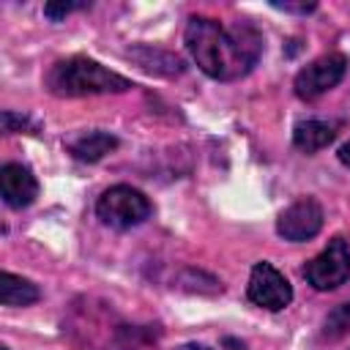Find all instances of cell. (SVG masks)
<instances>
[{
    "instance_id": "obj_1",
    "label": "cell",
    "mask_w": 350,
    "mask_h": 350,
    "mask_svg": "<svg viewBox=\"0 0 350 350\" xmlns=\"http://www.w3.org/2000/svg\"><path fill=\"white\" fill-rule=\"evenodd\" d=\"M183 38L200 71L221 82L249 74L262 52V36L246 22L224 27L211 16H191Z\"/></svg>"
},
{
    "instance_id": "obj_2",
    "label": "cell",
    "mask_w": 350,
    "mask_h": 350,
    "mask_svg": "<svg viewBox=\"0 0 350 350\" xmlns=\"http://www.w3.org/2000/svg\"><path fill=\"white\" fill-rule=\"evenodd\" d=\"M46 88L55 96L77 98V96H96V93H126V90H131V82L126 77L104 68L101 63L77 55V57L60 60L49 68Z\"/></svg>"
},
{
    "instance_id": "obj_3",
    "label": "cell",
    "mask_w": 350,
    "mask_h": 350,
    "mask_svg": "<svg viewBox=\"0 0 350 350\" xmlns=\"http://www.w3.org/2000/svg\"><path fill=\"white\" fill-rule=\"evenodd\" d=\"M96 216L107 224V227H115V230H131L137 224H142L148 216H150V200L139 191V189H131L126 183H118V186H109L98 202H96Z\"/></svg>"
},
{
    "instance_id": "obj_4",
    "label": "cell",
    "mask_w": 350,
    "mask_h": 350,
    "mask_svg": "<svg viewBox=\"0 0 350 350\" xmlns=\"http://www.w3.org/2000/svg\"><path fill=\"white\" fill-rule=\"evenodd\" d=\"M304 276L314 290H336L339 284H345L350 279V246H347V241L342 235L331 238L328 246L306 262Z\"/></svg>"
},
{
    "instance_id": "obj_5",
    "label": "cell",
    "mask_w": 350,
    "mask_h": 350,
    "mask_svg": "<svg viewBox=\"0 0 350 350\" xmlns=\"http://www.w3.org/2000/svg\"><path fill=\"white\" fill-rule=\"evenodd\" d=\"M345 71H347V57H345V55H339V52L323 55V57L312 60L309 66H304V68L295 74L293 90H295L298 98L314 101V98H320L323 93L334 90V88L342 82Z\"/></svg>"
},
{
    "instance_id": "obj_6",
    "label": "cell",
    "mask_w": 350,
    "mask_h": 350,
    "mask_svg": "<svg viewBox=\"0 0 350 350\" xmlns=\"http://www.w3.org/2000/svg\"><path fill=\"white\" fill-rule=\"evenodd\" d=\"M246 295H249L252 304H257L262 309H271V312H279L293 301V287H290V282L282 271H276L271 262L262 260L252 268Z\"/></svg>"
},
{
    "instance_id": "obj_7",
    "label": "cell",
    "mask_w": 350,
    "mask_h": 350,
    "mask_svg": "<svg viewBox=\"0 0 350 350\" xmlns=\"http://www.w3.org/2000/svg\"><path fill=\"white\" fill-rule=\"evenodd\" d=\"M323 230V205L314 197H301L293 205H287L276 219V232L284 241L301 243L312 241Z\"/></svg>"
},
{
    "instance_id": "obj_8",
    "label": "cell",
    "mask_w": 350,
    "mask_h": 350,
    "mask_svg": "<svg viewBox=\"0 0 350 350\" xmlns=\"http://www.w3.org/2000/svg\"><path fill=\"white\" fill-rule=\"evenodd\" d=\"M0 194L3 202L14 211H22L36 202L38 180L25 164H3L0 167Z\"/></svg>"
},
{
    "instance_id": "obj_9",
    "label": "cell",
    "mask_w": 350,
    "mask_h": 350,
    "mask_svg": "<svg viewBox=\"0 0 350 350\" xmlns=\"http://www.w3.org/2000/svg\"><path fill=\"white\" fill-rule=\"evenodd\" d=\"M115 148H118V137L109 134V131H88V134H82V137H77V139L68 142V150L74 153V159L88 161V164L104 159Z\"/></svg>"
},
{
    "instance_id": "obj_10",
    "label": "cell",
    "mask_w": 350,
    "mask_h": 350,
    "mask_svg": "<svg viewBox=\"0 0 350 350\" xmlns=\"http://www.w3.org/2000/svg\"><path fill=\"white\" fill-rule=\"evenodd\" d=\"M334 137H336V129L331 123H325V120H304V123H298L293 129V142L304 153L323 150L328 142H334Z\"/></svg>"
},
{
    "instance_id": "obj_11",
    "label": "cell",
    "mask_w": 350,
    "mask_h": 350,
    "mask_svg": "<svg viewBox=\"0 0 350 350\" xmlns=\"http://www.w3.org/2000/svg\"><path fill=\"white\" fill-rule=\"evenodd\" d=\"M38 298H41V293L30 279H22L8 271L0 273V304L3 306H30Z\"/></svg>"
},
{
    "instance_id": "obj_12",
    "label": "cell",
    "mask_w": 350,
    "mask_h": 350,
    "mask_svg": "<svg viewBox=\"0 0 350 350\" xmlns=\"http://www.w3.org/2000/svg\"><path fill=\"white\" fill-rule=\"evenodd\" d=\"M129 57H134L145 71H153V74H161V77H172V74L183 71L180 57H175L164 49H156V46H134V49H129Z\"/></svg>"
},
{
    "instance_id": "obj_13",
    "label": "cell",
    "mask_w": 350,
    "mask_h": 350,
    "mask_svg": "<svg viewBox=\"0 0 350 350\" xmlns=\"http://www.w3.org/2000/svg\"><path fill=\"white\" fill-rule=\"evenodd\" d=\"M350 331V304H342V306H336L328 317H325V336L328 339H336V336H342V334H347Z\"/></svg>"
},
{
    "instance_id": "obj_14",
    "label": "cell",
    "mask_w": 350,
    "mask_h": 350,
    "mask_svg": "<svg viewBox=\"0 0 350 350\" xmlns=\"http://www.w3.org/2000/svg\"><path fill=\"white\" fill-rule=\"evenodd\" d=\"M79 8H88V3H66V0H52V3H46L44 5V14L52 19V22H57V19H63V16H68L71 11H79Z\"/></svg>"
},
{
    "instance_id": "obj_15",
    "label": "cell",
    "mask_w": 350,
    "mask_h": 350,
    "mask_svg": "<svg viewBox=\"0 0 350 350\" xmlns=\"http://www.w3.org/2000/svg\"><path fill=\"white\" fill-rule=\"evenodd\" d=\"M0 123H3V131H5V134H14V131H22V129L27 126V118L5 109V112L0 115Z\"/></svg>"
},
{
    "instance_id": "obj_16",
    "label": "cell",
    "mask_w": 350,
    "mask_h": 350,
    "mask_svg": "<svg viewBox=\"0 0 350 350\" xmlns=\"http://www.w3.org/2000/svg\"><path fill=\"white\" fill-rule=\"evenodd\" d=\"M279 11H290V14H309L317 8V3H271Z\"/></svg>"
},
{
    "instance_id": "obj_17",
    "label": "cell",
    "mask_w": 350,
    "mask_h": 350,
    "mask_svg": "<svg viewBox=\"0 0 350 350\" xmlns=\"http://www.w3.org/2000/svg\"><path fill=\"white\" fill-rule=\"evenodd\" d=\"M339 161H342L345 167H350V142H345V145L339 148Z\"/></svg>"
},
{
    "instance_id": "obj_18",
    "label": "cell",
    "mask_w": 350,
    "mask_h": 350,
    "mask_svg": "<svg viewBox=\"0 0 350 350\" xmlns=\"http://www.w3.org/2000/svg\"><path fill=\"white\" fill-rule=\"evenodd\" d=\"M178 350H211L208 345H197V342H189V345H180Z\"/></svg>"
},
{
    "instance_id": "obj_19",
    "label": "cell",
    "mask_w": 350,
    "mask_h": 350,
    "mask_svg": "<svg viewBox=\"0 0 350 350\" xmlns=\"http://www.w3.org/2000/svg\"><path fill=\"white\" fill-rule=\"evenodd\" d=\"M224 345H227V347H232V350H246V347H243V345H238L235 339H224Z\"/></svg>"
}]
</instances>
